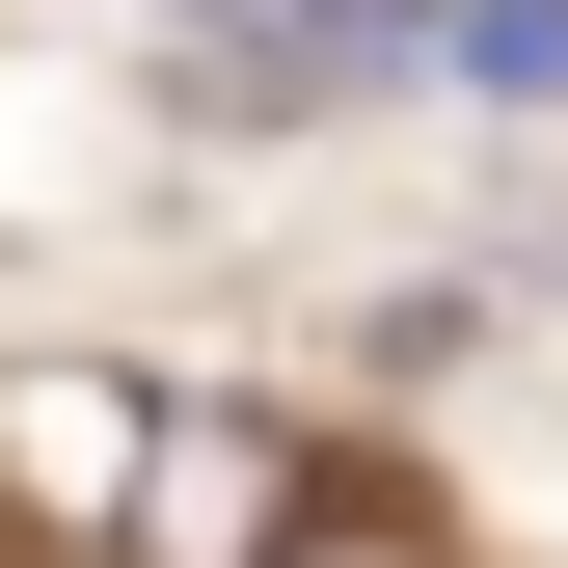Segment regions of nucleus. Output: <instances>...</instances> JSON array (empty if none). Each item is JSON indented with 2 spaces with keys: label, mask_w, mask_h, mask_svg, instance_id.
<instances>
[{
  "label": "nucleus",
  "mask_w": 568,
  "mask_h": 568,
  "mask_svg": "<svg viewBox=\"0 0 568 568\" xmlns=\"http://www.w3.org/2000/svg\"><path fill=\"white\" fill-rule=\"evenodd\" d=\"M434 82H487V109H568V0H434Z\"/></svg>",
  "instance_id": "obj_1"
},
{
  "label": "nucleus",
  "mask_w": 568,
  "mask_h": 568,
  "mask_svg": "<svg viewBox=\"0 0 568 568\" xmlns=\"http://www.w3.org/2000/svg\"><path fill=\"white\" fill-rule=\"evenodd\" d=\"M271 568H434V541H406V515H352V487H325V515H271Z\"/></svg>",
  "instance_id": "obj_2"
}]
</instances>
